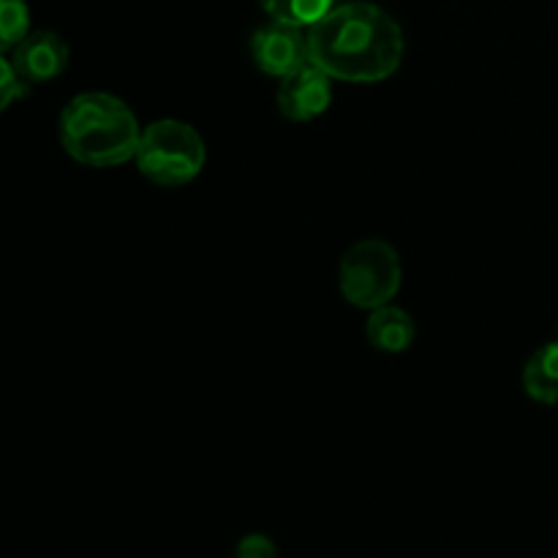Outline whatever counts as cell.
<instances>
[{
	"label": "cell",
	"instance_id": "5b68a950",
	"mask_svg": "<svg viewBox=\"0 0 558 558\" xmlns=\"http://www.w3.org/2000/svg\"><path fill=\"white\" fill-rule=\"evenodd\" d=\"M251 60L262 74L281 82L308 63V33L305 27L270 20L251 36Z\"/></svg>",
	"mask_w": 558,
	"mask_h": 558
},
{
	"label": "cell",
	"instance_id": "ba28073f",
	"mask_svg": "<svg viewBox=\"0 0 558 558\" xmlns=\"http://www.w3.org/2000/svg\"><path fill=\"white\" fill-rule=\"evenodd\" d=\"M365 336H368L371 347L379 349V352L401 354L414 343L417 327H414V319L409 311L387 303L381 305V308L371 311L368 325H365Z\"/></svg>",
	"mask_w": 558,
	"mask_h": 558
},
{
	"label": "cell",
	"instance_id": "52a82bcc",
	"mask_svg": "<svg viewBox=\"0 0 558 558\" xmlns=\"http://www.w3.org/2000/svg\"><path fill=\"white\" fill-rule=\"evenodd\" d=\"M71 49L54 31H31L11 52L16 74L25 85H47L69 69Z\"/></svg>",
	"mask_w": 558,
	"mask_h": 558
},
{
	"label": "cell",
	"instance_id": "3957f363",
	"mask_svg": "<svg viewBox=\"0 0 558 558\" xmlns=\"http://www.w3.org/2000/svg\"><path fill=\"white\" fill-rule=\"evenodd\" d=\"M134 161L142 178L150 180L153 185L180 189L202 174L207 147L194 125L174 118H161L142 129Z\"/></svg>",
	"mask_w": 558,
	"mask_h": 558
},
{
	"label": "cell",
	"instance_id": "277c9868",
	"mask_svg": "<svg viewBox=\"0 0 558 558\" xmlns=\"http://www.w3.org/2000/svg\"><path fill=\"white\" fill-rule=\"evenodd\" d=\"M403 267L387 240H357L338 265V289L354 308L374 311L392 303L401 292Z\"/></svg>",
	"mask_w": 558,
	"mask_h": 558
},
{
	"label": "cell",
	"instance_id": "8992f818",
	"mask_svg": "<svg viewBox=\"0 0 558 558\" xmlns=\"http://www.w3.org/2000/svg\"><path fill=\"white\" fill-rule=\"evenodd\" d=\"M332 82L336 80L327 71L308 60L303 69L283 76L278 85V112L292 123H311V120L322 118L332 104Z\"/></svg>",
	"mask_w": 558,
	"mask_h": 558
},
{
	"label": "cell",
	"instance_id": "7c38bea8",
	"mask_svg": "<svg viewBox=\"0 0 558 558\" xmlns=\"http://www.w3.org/2000/svg\"><path fill=\"white\" fill-rule=\"evenodd\" d=\"M27 93H31V85L22 82V76L16 74L11 58H5V54L0 52V114H3L14 101L25 98Z\"/></svg>",
	"mask_w": 558,
	"mask_h": 558
},
{
	"label": "cell",
	"instance_id": "7a4b0ae2",
	"mask_svg": "<svg viewBox=\"0 0 558 558\" xmlns=\"http://www.w3.org/2000/svg\"><path fill=\"white\" fill-rule=\"evenodd\" d=\"M63 150L76 163L93 169L120 167L134 161L142 125L123 98L104 90H87L71 98L58 120Z\"/></svg>",
	"mask_w": 558,
	"mask_h": 558
},
{
	"label": "cell",
	"instance_id": "6da1fadb",
	"mask_svg": "<svg viewBox=\"0 0 558 558\" xmlns=\"http://www.w3.org/2000/svg\"><path fill=\"white\" fill-rule=\"evenodd\" d=\"M308 60L336 82L376 85L401 69L407 41L385 9L374 3L332 5L308 31Z\"/></svg>",
	"mask_w": 558,
	"mask_h": 558
},
{
	"label": "cell",
	"instance_id": "30bf717a",
	"mask_svg": "<svg viewBox=\"0 0 558 558\" xmlns=\"http://www.w3.org/2000/svg\"><path fill=\"white\" fill-rule=\"evenodd\" d=\"M265 14L276 22H289L308 31L336 5V0H259Z\"/></svg>",
	"mask_w": 558,
	"mask_h": 558
},
{
	"label": "cell",
	"instance_id": "9c48e42d",
	"mask_svg": "<svg viewBox=\"0 0 558 558\" xmlns=\"http://www.w3.org/2000/svg\"><path fill=\"white\" fill-rule=\"evenodd\" d=\"M523 390L532 401L556 407L558 403V341L545 343L529 357L523 368Z\"/></svg>",
	"mask_w": 558,
	"mask_h": 558
},
{
	"label": "cell",
	"instance_id": "8fae6325",
	"mask_svg": "<svg viewBox=\"0 0 558 558\" xmlns=\"http://www.w3.org/2000/svg\"><path fill=\"white\" fill-rule=\"evenodd\" d=\"M27 33H31L27 0H0V52H14Z\"/></svg>",
	"mask_w": 558,
	"mask_h": 558
},
{
	"label": "cell",
	"instance_id": "4fadbf2b",
	"mask_svg": "<svg viewBox=\"0 0 558 558\" xmlns=\"http://www.w3.org/2000/svg\"><path fill=\"white\" fill-rule=\"evenodd\" d=\"M234 558H278V548L267 534H245L234 545Z\"/></svg>",
	"mask_w": 558,
	"mask_h": 558
}]
</instances>
